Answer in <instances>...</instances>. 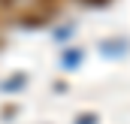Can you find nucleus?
<instances>
[{
  "label": "nucleus",
  "mask_w": 130,
  "mask_h": 124,
  "mask_svg": "<svg viewBox=\"0 0 130 124\" xmlns=\"http://www.w3.org/2000/svg\"><path fill=\"white\" fill-rule=\"evenodd\" d=\"M58 9H61V0H21L18 6H12L15 18L24 24H45Z\"/></svg>",
  "instance_id": "obj_1"
},
{
  "label": "nucleus",
  "mask_w": 130,
  "mask_h": 124,
  "mask_svg": "<svg viewBox=\"0 0 130 124\" xmlns=\"http://www.w3.org/2000/svg\"><path fill=\"white\" fill-rule=\"evenodd\" d=\"M12 3H15V0H0V12H6V9H9Z\"/></svg>",
  "instance_id": "obj_2"
},
{
  "label": "nucleus",
  "mask_w": 130,
  "mask_h": 124,
  "mask_svg": "<svg viewBox=\"0 0 130 124\" xmlns=\"http://www.w3.org/2000/svg\"><path fill=\"white\" fill-rule=\"evenodd\" d=\"M85 3H106V0H85Z\"/></svg>",
  "instance_id": "obj_3"
}]
</instances>
